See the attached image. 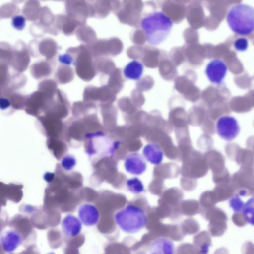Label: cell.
<instances>
[{"instance_id":"obj_28","label":"cell","mask_w":254,"mask_h":254,"mask_svg":"<svg viewBox=\"0 0 254 254\" xmlns=\"http://www.w3.org/2000/svg\"><path fill=\"white\" fill-rule=\"evenodd\" d=\"M233 46L237 51L240 52H245L249 47V41L246 38L240 37L235 39Z\"/></svg>"},{"instance_id":"obj_7","label":"cell","mask_w":254,"mask_h":254,"mask_svg":"<svg viewBox=\"0 0 254 254\" xmlns=\"http://www.w3.org/2000/svg\"><path fill=\"white\" fill-rule=\"evenodd\" d=\"M216 131L223 140L231 141L239 134L240 126L236 118L231 115L220 117L216 123Z\"/></svg>"},{"instance_id":"obj_11","label":"cell","mask_w":254,"mask_h":254,"mask_svg":"<svg viewBox=\"0 0 254 254\" xmlns=\"http://www.w3.org/2000/svg\"><path fill=\"white\" fill-rule=\"evenodd\" d=\"M78 217L84 225L92 226L96 225L100 218V214L97 208L93 204L83 203L78 209Z\"/></svg>"},{"instance_id":"obj_18","label":"cell","mask_w":254,"mask_h":254,"mask_svg":"<svg viewBox=\"0 0 254 254\" xmlns=\"http://www.w3.org/2000/svg\"><path fill=\"white\" fill-rule=\"evenodd\" d=\"M143 70V64L134 60L126 65L123 70V74L127 79L138 80L142 76Z\"/></svg>"},{"instance_id":"obj_6","label":"cell","mask_w":254,"mask_h":254,"mask_svg":"<svg viewBox=\"0 0 254 254\" xmlns=\"http://www.w3.org/2000/svg\"><path fill=\"white\" fill-rule=\"evenodd\" d=\"M117 94L106 84L97 87L93 85L87 86L83 91V101L95 103L113 104L116 99Z\"/></svg>"},{"instance_id":"obj_14","label":"cell","mask_w":254,"mask_h":254,"mask_svg":"<svg viewBox=\"0 0 254 254\" xmlns=\"http://www.w3.org/2000/svg\"><path fill=\"white\" fill-rule=\"evenodd\" d=\"M0 242L3 250L10 253L14 251L21 245L22 238L17 231L9 230L1 235Z\"/></svg>"},{"instance_id":"obj_4","label":"cell","mask_w":254,"mask_h":254,"mask_svg":"<svg viewBox=\"0 0 254 254\" xmlns=\"http://www.w3.org/2000/svg\"><path fill=\"white\" fill-rule=\"evenodd\" d=\"M114 219L117 225L128 234H134L140 231L147 223V217L144 211L132 204H128L117 211Z\"/></svg>"},{"instance_id":"obj_3","label":"cell","mask_w":254,"mask_h":254,"mask_svg":"<svg viewBox=\"0 0 254 254\" xmlns=\"http://www.w3.org/2000/svg\"><path fill=\"white\" fill-rule=\"evenodd\" d=\"M226 20L233 33L242 36L251 35L254 30V8L247 4H236L229 10Z\"/></svg>"},{"instance_id":"obj_26","label":"cell","mask_w":254,"mask_h":254,"mask_svg":"<svg viewBox=\"0 0 254 254\" xmlns=\"http://www.w3.org/2000/svg\"><path fill=\"white\" fill-rule=\"evenodd\" d=\"M76 164L75 157L71 154L65 155L62 159L61 165L62 168L66 171L72 170Z\"/></svg>"},{"instance_id":"obj_32","label":"cell","mask_w":254,"mask_h":254,"mask_svg":"<svg viewBox=\"0 0 254 254\" xmlns=\"http://www.w3.org/2000/svg\"><path fill=\"white\" fill-rule=\"evenodd\" d=\"M55 177V174L51 172H46L43 176L44 180L48 183L51 182Z\"/></svg>"},{"instance_id":"obj_31","label":"cell","mask_w":254,"mask_h":254,"mask_svg":"<svg viewBox=\"0 0 254 254\" xmlns=\"http://www.w3.org/2000/svg\"><path fill=\"white\" fill-rule=\"evenodd\" d=\"M10 106V102L7 98H0V108L1 110H6Z\"/></svg>"},{"instance_id":"obj_27","label":"cell","mask_w":254,"mask_h":254,"mask_svg":"<svg viewBox=\"0 0 254 254\" xmlns=\"http://www.w3.org/2000/svg\"><path fill=\"white\" fill-rule=\"evenodd\" d=\"M229 206L235 212H241L244 203L237 194L234 195L229 201Z\"/></svg>"},{"instance_id":"obj_25","label":"cell","mask_w":254,"mask_h":254,"mask_svg":"<svg viewBox=\"0 0 254 254\" xmlns=\"http://www.w3.org/2000/svg\"><path fill=\"white\" fill-rule=\"evenodd\" d=\"M35 74L38 78L46 77L50 75L53 71V67L51 64L48 62H42L35 64Z\"/></svg>"},{"instance_id":"obj_10","label":"cell","mask_w":254,"mask_h":254,"mask_svg":"<svg viewBox=\"0 0 254 254\" xmlns=\"http://www.w3.org/2000/svg\"><path fill=\"white\" fill-rule=\"evenodd\" d=\"M124 167L128 173L140 175L146 171L147 165L143 156L139 153L134 152L128 154L126 157Z\"/></svg>"},{"instance_id":"obj_30","label":"cell","mask_w":254,"mask_h":254,"mask_svg":"<svg viewBox=\"0 0 254 254\" xmlns=\"http://www.w3.org/2000/svg\"><path fill=\"white\" fill-rule=\"evenodd\" d=\"M58 60L62 64L69 66L71 64H73L74 61L72 55L67 52L65 54L59 55Z\"/></svg>"},{"instance_id":"obj_2","label":"cell","mask_w":254,"mask_h":254,"mask_svg":"<svg viewBox=\"0 0 254 254\" xmlns=\"http://www.w3.org/2000/svg\"><path fill=\"white\" fill-rule=\"evenodd\" d=\"M84 141L86 153L98 158L112 157L122 143L121 140L112 138L104 129L88 132Z\"/></svg>"},{"instance_id":"obj_15","label":"cell","mask_w":254,"mask_h":254,"mask_svg":"<svg viewBox=\"0 0 254 254\" xmlns=\"http://www.w3.org/2000/svg\"><path fill=\"white\" fill-rule=\"evenodd\" d=\"M175 248L173 242L166 238L160 237L154 240L149 246V254H172Z\"/></svg>"},{"instance_id":"obj_1","label":"cell","mask_w":254,"mask_h":254,"mask_svg":"<svg viewBox=\"0 0 254 254\" xmlns=\"http://www.w3.org/2000/svg\"><path fill=\"white\" fill-rule=\"evenodd\" d=\"M140 26L146 41L152 46H157L169 35L173 22L163 12L154 11L141 19Z\"/></svg>"},{"instance_id":"obj_13","label":"cell","mask_w":254,"mask_h":254,"mask_svg":"<svg viewBox=\"0 0 254 254\" xmlns=\"http://www.w3.org/2000/svg\"><path fill=\"white\" fill-rule=\"evenodd\" d=\"M61 228L64 234L67 237L73 238L78 235L82 230V222L77 217L71 214L63 219Z\"/></svg>"},{"instance_id":"obj_17","label":"cell","mask_w":254,"mask_h":254,"mask_svg":"<svg viewBox=\"0 0 254 254\" xmlns=\"http://www.w3.org/2000/svg\"><path fill=\"white\" fill-rule=\"evenodd\" d=\"M97 111L96 104L84 101L75 102L71 107L72 117L76 118L81 117Z\"/></svg>"},{"instance_id":"obj_5","label":"cell","mask_w":254,"mask_h":254,"mask_svg":"<svg viewBox=\"0 0 254 254\" xmlns=\"http://www.w3.org/2000/svg\"><path fill=\"white\" fill-rule=\"evenodd\" d=\"M67 52L72 55L75 71L78 76L83 81L88 82L92 80L97 72L94 64V57L87 47L81 45L78 47L70 48Z\"/></svg>"},{"instance_id":"obj_9","label":"cell","mask_w":254,"mask_h":254,"mask_svg":"<svg viewBox=\"0 0 254 254\" xmlns=\"http://www.w3.org/2000/svg\"><path fill=\"white\" fill-rule=\"evenodd\" d=\"M42 129L47 136L51 138H59L63 136L64 123L62 119L43 115L39 117Z\"/></svg>"},{"instance_id":"obj_12","label":"cell","mask_w":254,"mask_h":254,"mask_svg":"<svg viewBox=\"0 0 254 254\" xmlns=\"http://www.w3.org/2000/svg\"><path fill=\"white\" fill-rule=\"evenodd\" d=\"M99 106L102 117L104 130L106 132H108L118 125L117 109L113 104H102Z\"/></svg>"},{"instance_id":"obj_29","label":"cell","mask_w":254,"mask_h":254,"mask_svg":"<svg viewBox=\"0 0 254 254\" xmlns=\"http://www.w3.org/2000/svg\"><path fill=\"white\" fill-rule=\"evenodd\" d=\"M25 24L26 19L23 16L16 15L12 19V25L17 30H23L25 27Z\"/></svg>"},{"instance_id":"obj_33","label":"cell","mask_w":254,"mask_h":254,"mask_svg":"<svg viewBox=\"0 0 254 254\" xmlns=\"http://www.w3.org/2000/svg\"><path fill=\"white\" fill-rule=\"evenodd\" d=\"M34 210V208L32 206L26 205L24 208V211L27 213H31Z\"/></svg>"},{"instance_id":"obj_20","label":"cell","mask_w":254,"mask_h":254,"mask_svg":"<svg viewBox=\"0 0 254 254\" xmlns=\"http://www.w3.org/2000/svg\"><path fill=\"white\" fill-rule=\"evenodd\" d=\"M124 79L122 76L121 70L115 68L109 75L107 85L116 94L119 93L124 86Z\"/></svg>"},{"instance_id":"obj_23","label":"cell","mask_w":254,"mask_h":254,"mask_svg":"<svg viewBox=\"0 0 254 254\" xmlns=\"http://www.w3.org/2000/svg\"><path fill=\"white\" fill-rule=\"evenodd\" d=\"M128 190L135 194H138L144 191V187L142 181L137 177L128 179L126 182Z\"/></svg>"},{"instance_id":"obj_21","label":"cell","mask_w":254,"mask_h":254,"mask_svg":"<svg viewBox=\"0 0 254 254\" xmlns=\"http://www.w3.org/2000/svg\"><path fill=\"white\" fill-rule=\"evenodd\" d=\"M55 78L60 84H64L71 82L74 78V71L69 65L62 64L59 66Z\"/></svg>"},{"instance_id":"obj_19","label":"cell","mask_w":254,"mask_h":254,"mask_svg":"<svg viewBox=\"0 0 254 254\" xmlns=\"http://www.w3.org/2000/svg\"><path fill=\"white\" fill-rule=\"evenodd\" d=\"M94 64L97 73L103 75H108L116 68L114 62L105 57L94 58Z\"/></svg>"},{"instance_id":"obj_16","label":"cell","mask_w":254,"mask_h":254,"mask_svg":"<svg viewBox=\"0 0 254 254\" xmlns=\"http://www.w3.org/2000/svg\"><path fill=\"white\" fill-rule=\"evenodd\" d=\"M142 153L144 158L153 165L160 164L163 160V151L156 143L146 144L143 149Z\"/></svg>"},{"instance_id":"obj_22","label":"cell","mask_w":254,"mask_h":254,"mask_svg":"<svg viewBox=\"0 0 254 254\" xmlns=\"http://www.w3.org/2000/svg\"><path fill=\"white\" fill-rule=\"evenodd\" d=\"M119 109L125 114H131L135 112L136 107L128 97H123L117 101Z\"/></svg>"},{"instance_id":"obj_24","label":"cell","mask_w":254,"mask_h":254,"mask_svg":"<svg viewBox=\"0 0 254 254\" xmlns=\"http://www.w3.org/2000/svg\"><path fill=\"white\" fill-rule=\"evenodd\" d=\"M254 197L250 198L242 208L241 212L247 222L251 224L254 225Z\"/></svg>"},{"instance_id":"obj_8","label":"cell","mask_w":254,"mask_h":254,"mask_svg":"<svg viewBox=\"0 0 254 254\" xmlns=\"http://www.w3.org/2000/svg\"><path fill=\"white\" fill-rule=\"evenodd\" d=\"M228 66L222 59L215 58L209 61L205 68V74L211 83L219 85L221 84L227 75Z\"/></svg>"}]
</instances>
